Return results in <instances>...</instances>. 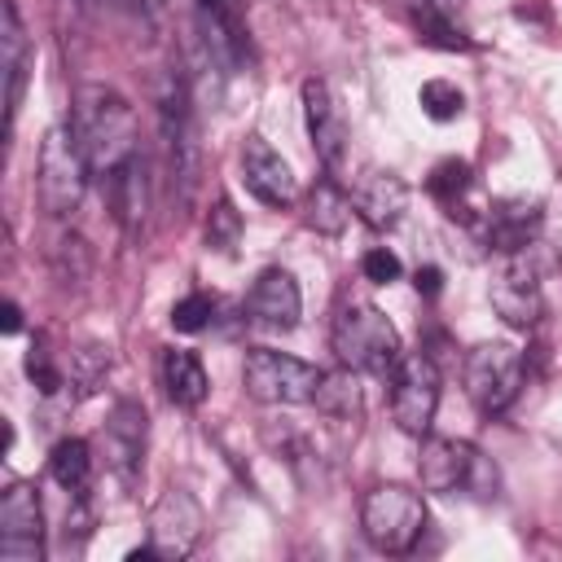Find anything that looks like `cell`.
I'll use <instances>...</instances> for the list:
<instances>
[{"label":"cell","instance_id":"1","mask_svg":"<svg viewBox=\"0 0 562 562\" xmlns=\"http://www.w3.org/2000/svg\"><path fill=\"white\" fill-rule=\"evenodd\" d=\"M70 127L79 136V149H83L92 176H101V180H114L136 158V114H132L127 97H119L114 88H101V83L79 88Z\"/></svg>","mask_w":562,"mask_h":562},{"label":"cell","instance_id":"2","mask_svg":"<svg viewBox=\"0 0 562 562\" xmlns=\"http://www.w3.org/2000/svg\"><path fill=\"white\" fill-rule=\"evenodd\" d=\"M88 158L79 149V136L70 123L61 127H48L44 140H40V158H35V193H40V206L53 215V220H70L83 202V189H88Z\"/></svg>","mask_w":562,"mask_h":562},{"label":"cell","instance_id":"3","mask_svg":"<svg viewBox=\"0 0 562 562\" xmlns=\"http://www.w3.org/2000/svg\"><path fill=\"white\" fill-rule=\"evenodd\" d=\"M329 338H334V356H338L347 369H360V373L391 378L395 364L404 360L395 325H391L373 303H347V307L334 316V334H329Z\"/></svg>","mask_w":562,"mask_h":562},{"label":"cell","instance_id":"4","mask_svg":"<svg viewBox=\"0 0 562 562\" xmlns=\"http://www.w3.org/2000/svg\"><path fill=\"white\" fill-rule=\"evenodd\" d=\"M360 531L378 553H408L426 531V501L404 483H378L360 501Z\"/></svg>","mask_w":562,"mask_h":562},{"label":"cell","instance_id":"5","mask_svg":"<svg viewBox=\"0 0 562 562\" xmlns=\"http://www.w3.org/2000/svg\"><path fill=\"white\" fill-rule=\"evenodd\" d=\"M321 378L325 373L316 364L285 356V351H272V347H255L241 360V386L259 404H312Z\"/></svg>","mask_w":562,"mask_h":562},{"label":"cell","instance_id":"6","mask_svg":"<svg viewBox=\"0 0 562 562\" xmlns=\"http://www.w3.org/2000/svg\"><path fill=\"white\" fill-rule=\"evenodd\" d=\"M158 132H162L171 184H180V198H193L198 171H202V145H198L193 105H189V92H184V79L180 75H171L167 88H162V97H158Z\"/></svg>","mask_w":562,"mask_h":562},{"label":"cell","instance_id":"7","mask_svg":"<svg viewBox=\"0 0 562 562\" xmlns=\"http://www.w3.org/2000/svg\"><path fill=\"white\" fill-rule=\"evenodd\" d=\"M522 356H518V347H509V342H479L470 356H465V369H461V378H465V395H470V404L483 413V417H501L514 400H518V391H522Z\"/></svg>","mask_w":562,"mask_h":562},{"label":"cell","instance_id":"8","mask_svg":"<svg viewBox=\"0 0 562 562\" xmlns=\"http://www.w3.org/2000/svg\"><path fill=\"white\" fill-rule=\"evenodd\" d=\"M417 479L426 492H479L487 496L496 487V470L483 461V452L465 439H426L417 457Z\"/></svg>","mask_w":562,"mask_h":562},{"label":"cell","instance_id":"9","mask_svg":"<svg viewBox=\"0 0 562 562\" xmlns=\"http://www.w3.org/2000/svg\"><path fill=\"white\" fill-rule=\"evenodd\" d=\"M439 408V369L430 356H404L391 373V417L404 435H426Z\"/></svg>","mask_w":562,"mask_h":562},{"label":"cell","instance_id":"10","mask_svg":"<svg viewBox=\"0 0 562 562\" xmlns=\"http://www.w3.org/2000/svg\"><path fill=\"white\" fill-rule=\"evenodd\" d=\"M44 553V505L31 483H9L0 496V558L40 562Z\"/></svg>","mask_w":562,"mask_h":562},{"label":"cell","instance_id":"11","mask_svg":"<svg viewBox=\"0 0 562 562\" xmlns=\"http://www.w3.org/2000/svg\"><path fill=\"white\" fill-rule=\"evenodd\" d=\"M202 540V509L189 492L171 487L158 496L154 514H149V549L154 558H189Z\"/></svg>","mask_w":562,"mask_h":562},{"label":"cell","instance_id":"12","mask_svg":"<svg viewBox=\"0 0 562 562\" xmlns=\"http://www.w3.org/2000/svg\"><path fill=\"white\" fill-rule=\"evenodd\" d=\"M145 435H149L145 408H140L136 400H119V404L110 408V417H105L101 439H105V465H110L114 479L127 483V487H132V483L140 479V470H145Z\"/></svg>","mask_w":562,"mask_h":562},{"label":"cell","instance_id":"13","mask_svg":"<svg viewBox=\"0 0 562 562\" xmlns=\"http://www.w3.org/2000/svg\"><path fill=\"white\" fill-rule=\"evenodd\" d=\"M303 114H307V136L329 176L347 167V119L329 97L325 79H303Z\"/></svg>","mask_w":562,"mask_h":562},{"label":"cell","instance_id":"14","mask_svg":"<svg viewBox=\"0 0 562 562\" xmlns=\"http://www.w3.org/2000/svg\"><path fill=\"white\" fill-rule=\"evenodd\" d=\"M492 307L505 325L514 329H531L540 316H544V294H540V281H536V268L518 255H509L492 281Z\"/></svg>","mask_w":562,"mask_h":562},{"label":"cell","instance_id":"15","mask_svg":"<svg viewBox=\"0 0 562 562\" xmlns=\"http://www.w3.org/2000/svg\"><path fill=\"white\" fill-rule=\"evenodd\" d=\"M193 13H198V31H202V44H206V57L215 66H224V70H237L246 48H250L241 4L237 0H193Z\"/></svg>","mask_w":562,"mask_h":562},{"label":"cell","instance_id":"16","mask_svg":"<svg viewBox=\"0 0 562 562\" xmlns=\"http://www.w3.org/2000/svg\"><path fill=\"white\" fill-rule=\"evenodd\" d=\"M246 312L259 329H272V334H290L303 316V294H299V281L285 272V268H263L259 281L250 285V299H246Z\"/></svg>","mask_w":562,"mask_h":562},{"label":"cell","instance_id":"17","mask_svg":"<svg viewBox=\"0 0 562 562\" xmlns=\"http://www.w3.org/2000/svg\"><path fill=\"white\" fill-rule=\"evenodd\" d=\"M241 180H246V189L263 206H290L299 198V184H294L290 162L263 136H246V145H241Z\"/></svg>","mask_w":562,"mask_h":562},{"label":"cell","instance_id":"18","mask_svg":"<svg viewBox=\"0 0 562 562\" xmlns=\"http://www.w3.org/2000/svg\"><path fill=\"white\" fill-rule=\"evenodd\" d=\"M540 202L527 198H501L483 211V241L501 255H518L536 233H540Z\"/></svg>","mask_w":562,"mask_h":562},{"label":"cell","instance_id":"19","mask_svg":"<svg viewBox=\"0 0 562 562\" xmlns=\"http://www.w3.org/2000/svg\"><path fill=\"white\" fill-rule=\"evenodd\" d=\"M0 57H4V110H9V127L18 119V105H22V92H26V70H31V44H26V31H22V13L13 0H4L0 9Z\"/></svg>","mask_w":562,"mask_h":562},{"label":"cell","instance_id":"20","mask_svg":"<svg viewBox=\"0 0 562 562\" xmlns=\"http://www.w3.org/2000/svg\"><path fill=\"white\" fill-rule=\"evenodd\" d=\"M356 215L369 224V228H395L400 215L408 211V184L395 176V171H369L356 189Z\"/></svg>","mask_w":562,"mask_h":562},{"label":"cell","instance_id":"21","mask_svg":"<svg viewBox=\"0 0 562 562\" xmlns=\"http://www.w3.org/2000/svg\"><path fill=\"white\" fill-rule=\"evenodd\" d=\"M162 391H167L171 404H180V408H198V404L206 400V391H211L202 360H198L193 351H184V347L162 351Z\"/></svg>","mask_w":562,"mask_h":562},{"label":"cell","instance_id":"22","mask_svg":"<svg viewBox=\"0 0 562 562\" xmlns=\"http://www.w3.org/2000/svg\"><path fill=\"white\" fill-rule=\"evenodd\" d=\"M303 220H307V228H316V233H325V237H338V233L347 228V220H351V198L342 193L338 176L325 171V176L307 189V211H303Z\"/></svg>","mask_w":562,"mask_h":562},{"label":"cell","instance_id":"23","mask_svg":"<svg viewBox=\"0 0 562 562\" xmlns=\"http://www.w3.org/2000/svg\"><path fill=\"white\" fill-rule=\"evenodd\" d=\"M110 193H114L119 224H123L127 233H136V228L145 224V206H149V176H145V158H140V154L110 180Z\"/></svg>","mask_w":562,"mask_h":562},{"label":"cell","instance_id":"24","mask_svg":"<svg viewBox=\"0 0 562 562\" xmlns=\"http://www.w3.org/2000/svg\"><path fill=\"white\" fill-rule=\"evenodd\" d=\"M48 474H53V483L61 492L83 496L88 483H92V452H88V443L83 439H61L53 448V457H48Z\"/></svg>","mask_w":562,"mask_h":562},{"label":"cell","instance_id":"25","mask_svg":"<svg viewBox=\"0 0 562 562\" xmlns=\"http://www.w3.org/2000/svg\"><path fill=\"white\" fill-rule=\"evenodd\" d=\"M312 404H316L325 417H334V422H356V417H360V382H356V369L342 364L338 373H325Z\"/></svg>","mask_w":562,"mask_h":562},{"label":"cell","instance_id":"26","mask_svg":"<svg viewBox=\"0 0 562 562\" xmlns=\"http://www.w3.org/2000/svg\"><path fill=\"white\" fill-rule=\"evenodd\" d=\"M417 101H422V110H426L435 123H448V119H457V114L465 110L461 88H457V83H448V79H426V83H422V92H417Z\"/></svg>","mask_w":562,"mask_h":562},{"label":"cell","instance_id":"27","mask_svg":"<svg viewBox=\"0 0 562 562\" xmlns=\"http://www.w3.org/2000/svg\"><path fill=\"white\" fill-rule=\"evenodd\" d=\"M430 193H435L443 206H452V215H457L461 198L470 193V167H465V162H457V158L439 162V167H435V176H430Z\"/></svg>","mask_w":562,"mask_h":562},{"label":"cell","instance_id":"28","mask_svg":"<svg viewBox=\"0 0 562 562\" xmlns=\"http://www.w3.org/2000/svg\"><path fill=\"white\" fill-rule=\"evenodd\" d=\"M237 237H241V215L233 211L228 198H220V202L211 206V215H206V246L228 255V250L237 246Z\"/></svg>","mask_w":562,"mask_h":562},{"label":"cell","instance_id":"29","mask_svg":"<svg viewBox=\"0 0 562 562\" xmlns=\"http://www.w3.org/2000/svg\"><path fill=\"white\" fill-rule=\"evenodd\" d=\"M211 316H215V299H211V294H184V299L171 307V325H176L180 334H198V329H206Z\"/></svg>","mask_w":562,"mask_h":562},{"label":"cell","instance_id":"30","mask_svg":"<svg viewBox=\"0 0 562 562\" xmlns=\"http://www.w3.org/2000/svg\"><path fill=\"white\" fill-rule=\"evenodd\" d=\"M70 364H75V382L83 386V391H92L101 378H105V369H110V351L105 347H79L75 356H70Z\"/></svg>","mask_w":562,"mask_h":562},{"label":"cell","instance_id":"31","mask_svg":"<svg viewBox=\"0 0 562 562\" xmlns=\"http://www.w3.org/2000/svg\"><path fill=\"white\" fill-rule=\"evenodd\" d=\"M360 272H364L369 281L386 285V281H395V277H400V259H395L386 246H373V250H364V259H360Z\"/></svg>","mask_w":562,"mask_h":562},{"label":"cell","instance_id":"32","mask_svg":"<svg viewBox=\"0 0 562 562\" xmlns=\"http://www.w3.org/2000/svg\"><path fill=\"white\" fill-rule=\"evenodd\" d=\"M0 329H4V334H18V329H22V307H18V303H4V321H0Z\"/></svg>","mask_w":562,"mask_h":562},{"label":"cell","instance_id":"33","mask_svg":"<svg viewBox=\"0 0 562 562\" xmlns=\"http://www.w3.org/2000/svg\"><path fill=\"white\" fill-rule=\"evenodd\" d=\"M417 290L435 294V290H439V272H435V268H422V272H417Z\"/></svg>","mask_w":562,"mask_h":562}]
</instances>
